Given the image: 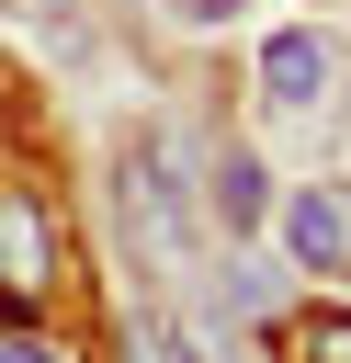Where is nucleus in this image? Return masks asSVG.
Returning <instances> with one entry per match:
<instances>
[{
	"label": "nucleus",
	"instance_id": "6e6552de",
	"mask_svg": "<svg viewBox=\"0 0 351 363\" xmlns=\"http://www.w3.org/2000/svg\"><path fill=\"white\" fill-rule=\"evenodd\" d=\"M136 363H181V352H170V340H136Z\"/></svg>",
	"mask_w": 351,
	"mask_h": 363
},
{
	"label": "nucleus",
	"instance_id": "f257e3e1",
	"mask_svg": "<svg viewBox=\"0 0 351 363\" xmlns=\"http://www.w3.org/2000/svg\"><path fill=\"white\" fill-rule=\"evenodd\" d=\"M260 91H272L283 113H317V102L340 91V45H328L317 23H283V34L260 45Z\"/></svg>",
	"mask_w": 351,
	"mask_h": 363
},
{
	"label": "nucleus",
	"instance_id": "7ed1b4c3",
	"mask_svg": "<svg viewBox=\"0 0 351 363\" xmlns=\"http://www.w3.org/2000/svg\"><path fill=\"white\" fill-rule=\"evenodd\" d=\"M283 250H294L306 272H351V193L306 182V193L283 204Z\"/></svg>",
	"mask_w": 351,
	"mask_h": 363
},
{
	"label": "nucleus",
	"instance_id": "f03ea898",
	"mask_svg": "<svg viewBox=\"0 0 351 363\" xmlns=\"http://www.w3.org/2000/svg\"><path fill=\"white\" fill-rule=\"evenodd\" d=\"M45 284H57V216H45L34 193H0V295L34 306Z\"/></svg>",
	"mask_w": 351,
	"mask_h": 363
},
{
	"label": "nucleus",
	"instance_id": "1a4fd4ad",
	"mask_svg": "<svg viewBox=\"0 0 351 363\" xmlns=\"http://www.w3.org/2000/svg\"><path fill=\"white\" fill-rule=\"evenodd\" d=\"M23 11H68V0H23Z\"/></svg>",
	"mask_w": 351,
	"mask_h": 363
},
{
	"label": "nucleus",
	"instance_id": "20e7f679",
	"mask_svg": "<svg viewBox=\"0 0 351 363\" xmlns=\"http://www.w3.org/2000/svg\"><path fill=\"white\" fill-rule=\"evenodd\" d=\"M204 204H215L226 227H249V216H260V159H238V147H226V159H215V182H204Z\"/></svg>",
	"mask_w": 351,
	"mask_h": 363
},
{
	"label": "nucleus",
	"instance_id": "423d86ee",
	"mask_svg": "<svg viewBox=\"0 0 351 363\" xmlns=\"http://www.w3.org/2000/svg\"><path fill=\"white\" fill-rule=\"evenodd\" d=\"M0 363H68L57 340H34V329H0Z\"/></svg>",
	"mask_w": 351,
	"mask_h": 363
},
{
	"label": "nucleus",
	"instance_id": "0eeeda50",
	"mask_svg": "<svg viewBox=\"0 0 351 363\" xmlns=\"http://www.w3.org/2000/svg\"><path fill=\"white\" fill-rule=\"evenodd\" d=\"M226 11H238V0H181V23H226Z\"/></svg>",
	"mask_w": 351,
	"mask_h": 363
},
{
	"label": "nucleus",
	"instance_id": "39448f33",
	"mask_svg": "<svg viewBox=\"0 0 351 363\" xmlns=\"http://www.w3.org/2000/svg\"><path fill=\"white\" fill-rule=\"evenodd\" d=\"M306 363H351V318H306Z\"/></svg>",
	"mask_w": 351,
	"mask_h": 363
}]
</instances>
